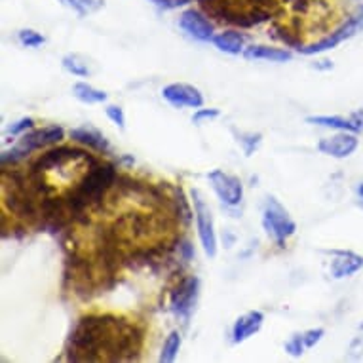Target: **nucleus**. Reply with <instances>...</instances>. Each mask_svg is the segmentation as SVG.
<instances>
[{"label": "nucleus", "mask_w": 363, "mask_h": 363, "mask_svg": "<svg viewBox=\"0 0 363 363\" xmlns=\"http://www.w3.org/2000/svg\"><path fill=\"white\" fill-rule=\"evenodd\" d=\"M363 30V4L357 8L356 12L352 13L350 18L345 19L342 23L337 25L331 33H328L322 38H318L312 44H306L304 48H301L298 52L304 55H318L323 54V52H329V50H333L339 46L340 42L348 40L352 36H356L357 33H362Z\"/></svg>", "instance_id": "20e7f679"}, {"label": "nucleus", "mask_w": 363, "mask_h": 363, "mask_svg": "<svg viewBox=\"0 0 363 363\" xmlns=\"http://www.w3.org/2000/svg\"><path fill=\"white\" fill-rule=\"evenodd\" d=\"M179 27L185 30L186 35L192 36L194 40L211 42L215 36V25L208 19V13L200 12L196 8H189L181 13Z\"/></svg>", "instance_id": "1a4fd4ad"}, {"label": "nucleus", "mask_w": 363, "mask_h": 363, "mask_svg": "<svg viewBox=\"0 0 363 363\" xmlns=\"http://www.w3.org/2000/svg\"><path fill=\"white\" fill-rule=\"evenodd\" d=\"M306 122L314 125H322V128H329V130L354 131V133L362 131L363 128V120L359 113L352 114L350 118H345V116H308Z\"/></svg>", "instance_id": "4468645a"}, {"label": "nucleus", "mask_w": 363, "mask_h": 363, "mask_svg": "<svg viewBox=\"0 0 363 363\" xmlns=\"http://www.w3.org/2000/svg\"><path fill=\"white\" fill-rule=\"evenodd\" d=\"M264 323V314L261 310H250L242 314L234 322L233 325V342L234 345H240V342H245L247 339H251L253 335L259 333Z\"/></svg>", "instance_id": "f8f14e48"}, {"label": "nucleus", "mask_w": 363, "mask_h": 363, "mask_svg": "<svg viewBox=\"0 0 363 363\" xmlns=\"http://www.w3.org/2000/svg\"><path fill=\"white\" fill-rule=\"evenodd\" d=\"M284 348H286V352H287V354H289V356H293V357H301V356H303L304 350H306V345H304L303 333L291 335V337L287 339L286 345H284Z\"/></svg>", "instance_id": "5701e85b"}, {"label": "nucleus", "mask_w": 363, "mask_h": 363, "mask_svg": "<svg viewBox=\"0 0 363 363\" xmlns=\"http://www.w3.org/2000/svg\"><path fill=\"white\" fill-rule=\"evenodd\" d=\"M233 133H234V138H236V141L242 145L245 156L253 155V152L257 150V147L261 145V139H262L261 133H244V131H240L238 133L236 130H233Z\"/></svg>", "instance_id": "412c9836"}, {"label": "nucleus", "mask_w": 363, "mask_h": 363, "mask_svg": "<svg viewBox=\"0 0 363 363\" xmlns=\"http://www.w3.org/2000/svg\"><path fill=\"white\" fill-rule=\"evenodd\" d=\"M60 2L80 18H88L105 8V0H60Z\"/></svg>", "instance_id": "a211bd4d"}, {"label": "nucleus", "mask_w": 363, "mask_h": 363, "mask_svg": "<svg viewBox=\"0 0 363 363\" xmlns=\"http://www.w3.org/2000/svg\"><path fill=\"white\" fill-rule=\"evenodd\" d=\"M69 135L74 143L82 145L86 149L96 150L97 155H111V143L107 141V138L103 135L101 131L94 128V125H78V128H72L69 131Z\"/></svg>", "instance_id": "9b49d317"}, {"label": "nucleus", "mask_w": 363, "mask_h": 363, "mask_svg": "<svg viewBox=\"0 0 363 363\" xmlns=\"http://www.w3.org/2000/svg\"><path fill=\"white\" fill-rule=\"evenodd\" d=\"M30 130H35V120L30 118V116H25V118H19L18 122H13L12 125H8L6 133L16 138V135H23V133Z\"/></svg>", "instance_id": "b1692460"}, {"label": "nucleus", "mask_w": 363, "mask_h": 363, "mask_svg": "<svg viewBox=\"0 0 363 363\" xmlns=\"http://www.w3.org/2000/svg\"><path fill=\"white\" fill-rule=\"evenodd\" d=\"M145 333L135 322L113 314H88L77 322L67 340L69 362H135Z\"/></svg>", "instance_id": "f257e3e1"}, {"label": "nucleus", "mask_w": 363, "mask_h": 363, "mask_svg": "<svg viewBox=\"0 0 363 363\" xmlns=\"http://www.w3.org/2000/svg\"><path fill=\"white\" fill-rule=\"evenodd\" d=\"M215 48L228 55H240L245 52V44H247V36L236 29H226L219 35L213 36Z\"/></svg>", "instance_id": "2eb2a0df"}, {"label": "nucleus", "mask_w": 363, "mask_h": 363, "mask_svg": "<svg viewBox=\"0 0 363 363\" xmlns=\"http://www.w3.org/2000/svg\"><path fill=\"white\" fill-rule=\"evenodd\" d=\"M162 97L175 108H200L203 105L202 91L185 82H173L164 86Z\"/></svg>", "instance_id": "6e6552de"}, {"label": "nucleus", "mask_w": 363, "mask_h": 363, "mask_svg": "<svg viewBox=\"0 0 363 363\" xmlns=\"http://www.w3.org/2000/svg\"><path fill=\"white\" fill-rule=\"evenodd\" d=\"M61 63H63V69L71 72V74H74V77H89V74H91V69H89L88 61L84 60L82 55L67 54L65 57L61 60Z\"/></svg>", "instance_id": "aec40b11"}, {"label": "nucleus", "mask_w": 363, "mask_h": 363, "mask_svg": "<svg viewBox=\"0 0 363 363\" xmlns=\"http://www.w3.org/2000/svg\"><path fill=\"white\" fill-rule=\"evenodd\" d=\"M262 228L278 247H286V242L297 233V225L291 215L274 196H268L262 206Z\"/></svg>", "instance_id": "7ed1b4c3"}, {"label": "nucleus", "mask_w": 363, "mask_h": 363, "mask_svg": "<svg viewBox=\"0 0 363 363\" xmlns=\"http://www.w3.org/2000/svg\"><path fill=\"white\" fill-rule=\"evenodd\" d=\"M357 147H359V139L354 131H339L331 138L320 139V143H318V150L322 155H328L331 158H337V160L352 156L357 150Z\"/></svg>", "instance_id": "9d476101"}, {"label": "nucleus", "mask_w": 363, "mask_h": 363, "mask_svg": "<svg viewBox=\"0 0 363 363\" xmlns=\"http://www.w3.org/2000/svg\"><path fill=\"white\" fill-rule=\"evenodd\" d=\"M63 139H65V130L61 125H46L42 130L27 131V133L21 135L18 143L13 145L12 149L2 152V156H0L2 167L16 166L19 162H23L25 158H29L36 150L60 145Z\"/></svg>", "instance_id": "f03ea898"}, {"label": "nucleus", "mask_w": 363, "mask_h": 363, "mask_svg": "<svg viewBox=\"0 0 363 363\" xmlns=\"http://www.w3.org/2000/svg\"><path fill=\"white\" fill-rule=\"evenodd\" d=\"M198 293H200V280L196 276H185L177 281V286L169 291V310L173 314L189 320L194 310Z\"/></svg>", "instance_id": "423d86ee"}, {"label": "nucleus", "mask_w": 363, "mask_h": 363, "mask_svg": "<svg viewBox=\"0 0 363 363\" xmlns=\"http://www.w3.org/2000/svg\"><path fill=\"white\" fill-rule=\"evenodd\" d=\"M18 40L21 46H25V48H38V46H42V44L46 42V38H44L38 30L23 29L18 33Z\"/></svg>", "instance_id": "4be33fe9"}, {"label": "nucleus", "mask_w": 363, "mask_h": 363, "mask_svg": "<svg viewBox=\"0 0 363 363\" xmlns=\"http://www.w3.org/2000/svg\"><path fill=\"white\" fill-rule=\"evenodd\" d=\"M192 206H194V217H196V230L200 244L203 247V253L213 259L217 255V233H215V223H213V213L211 208L206 202V198L198 189H192Z\"/></svg>", "instance_id": "39448f33"}, {"label": "nucleus", "mask_w": 363, "mask_h": 363, "mask_svg": "<svg viewBox=\"0 0 363 363\" xmlns=\"http://www.w3.org/2000/svg\"><path fill=\"white\" fill-rule=\"evenodd\" d=\"M150 2L160 8V10H177V8L189 6L194 0H150Z\"/></svg>", "instance_id": "bb28decb"}, {"label": "nucleus", "mask_w": 363, "mask_h": 363, "mask_svg": "<svg viewBox=\"0 0 363 363\" xmlns=\"http://www.w3.org/2000/svg\"><path fill=\"white\" fill-rule=\"evenodd\" d=\"M181 333L179 331H172V333L167 335L166 340H164V346H162L160 357H158V362L160 363H173L177 359V354L181 350Z\"/></svg>", "instance_id": "6ab92c4d"}, {"label": "nucleus", "mask_w": 363, "mask_h": 363, "mask_svg": "<svg viewBox=\"0 0 363 363\" xmlns=\"http://www.w3.org/2000/svg\"><path fill=\"white\" fill-rule=\"evenodd\" d=\"M72 96L77 97L80 103H84V105H99V103H105L108 99L107 91L94 88V86L88 82L74 84V86H72Z\"/></svg>", "instance_id": "f3484780"}, {"label": "nucleus", "mask_w": 363, "mask_h": 363, "mask_svg": "<svg viewBox=\"0 0 363 363\" xmlns=\"http://www.w3.org/2000/svg\"><path fill=\"white\" fill-rule=\"evenodd\" d=\"M105 113H107L108 120H111L113 124L118 125L120 130H124V128H125L124 108L118 107V105H107V108H105Z\"/></svg>", "instance_id": "393cba45"}, {"label": "nucleus", "mask_w": 363, "mask_h": 363, "mask_svg": "<svg viewBox=\"0 0 363 363\" xmlns=\"http://www.w3.org/2000/svg\"><path fill=\"white\" fill-rule=\"evenodd\" d=\"M244 57L250 61H270V63H286L291 61L293 54L286 48H274V46H262V44H255L245 48Z\"/></svg>", "instance_id": "dca6fc26"}, {"label": "nucleus", "mask_w": 363, "mask_h": 363, "mask_svg": "<svg viewBox=\"0 0 363 363\" xmlns=\"http://www.w3.org/2000/svg\"><path fill=\"white\" fill-rule=\"evenodd\" d=\"M325 335V331H323L322 328L318 329H308V331H304L303 333V339H304V345H306V348H314L320 340H322V337Z\"/></svg>", "instance_id": "cd10ccee"}, {"label": "nucleus", "mask_w": 363, "mask_h": 363, "mask_svg": "<svg viewBox=\"0 0 363 363\" xmlns=\"http://www.w3.org/2000/svg\"><path fill=\"white\" fill-rule=\"evenodd\" d=\"M357 194H359V196L363 198V183L359 186H357Z\"/></svg>", "instance_id": "c85d7f7f"}, {"label": "nucleus", "mask_w": 363, "mask_h": 363, "mask_svg": "<svg viewBox=\"0 0 363 363\" xmlns=\"http://www.w3.org/2000/svg\"><path fill=\"white\" fill-rule=\"evenodd\" d=\"M209 185L213 189L220 202L225 203L226 208H238L244 198V185L236 175L223 172V169H213L208 175Z\"/></svg>", "instance_id": "0eeeda50"}, {"label": "nucleus", "mask_w": 363, "mask_h": 363, "mask_svg": "<svg viewBox=\"0 0 363 363\" xmlns=\"http://www.w3.org/2000/svg\"><path fill=\"white\" fill-rule=\"evenodd\" d=\"M333 261H331V276L335 280L350 278L357 270L363 268V257L354 251H331Z\"/></svg>", "instance_id": "ddd939ff"}, {"label": "nucleus", "mask_w": 363, "mask_h": 363, "mask_svg": "<svg viewBox=\"0 0 363 363\" xmlns=\"http://www.w3.org/2000/svg\"><path fill=\"white\" fill-rule=\"evenodd\" d=\"M219 111L217 108H198L196 113H194V116H192V122L194 124H203V122H211V120L219 118Z\"/></svg>", "instance_id": "a878e982"}]
</instances>
